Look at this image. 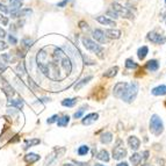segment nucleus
Here are the masks:
<instances>
[{"label":"nucleus","mask_w":166,"mask_h":166,"mask_svg":"<svg viewBox=\"0 0 166 166\" xmlns=\"http://www.w3.org/2000/svg\"><path fill=\"white\" fill-rule=\"evenodd\" d=\"M1 59L4 61V63H12V62H14V58H13L12 55H9V53H4V55L1 56Z\"/></svg>","instance_id":"obj_37"},{"label":"nucleus","mask_w":166,"mask_h":166,"mask_svg":"<svg viewBox=\"0 0 166 166\" xmlns=\"http://www.w3.org/2000/svg\"><path fill=\"white\" fill-rule=\"evenodd\" d=\"M116 166H129V165H128V163L123 162V163H118V164Z\"/></svg>","instance_id":"obj_54"},{"label":"nucleus","mask_w":166,"mask_h":166,"mask_svg":"<svg viewBox=\"0 0 166 166\" xmlns=\"http://www.w3.org/2000/svg\"><path fill=\"white\" fill-rule=\"evenodd\" d=\"M9 6L12 11H18L22 7V0H9Z\"/></svg>","instance_id":"obj_31"},{"label":"nucleus","mask_w":166,"mask_h":166,"mask_svg":"<svg viewBox=\"0 0 166 166\" xmlns=\"http://www.w3.org/2000/svg\"><path fill=\"white\" fill-rule=\"evenodd\" d=\"M97 158L99 159V160L108 163L109 162V153H108V151L107 150H101V151H99V153L97 154Z\"/></svg>","instance_id":"obj_26"},{"label":"nucleus","mask_w":166,"mask_h":166,"mask_svg":"<svg viewBox=\"0 0 166 166\" xmlns=\"http://www.w3.org/2000/svg\"><path fill=\"white\" fill-rule=\"evenodd\" d=\"M1 85H3V91H4L5 94H6L8 98L14 97V95H15V91H14V88H13L12 85H11L5 78H1Z\"/></svg>","instance_id":"obj_12"},{"label":"nucleus","mask_w":166,"mask_h":166,"mask_svg":"<svg viewBox=\"0 0 166 166\" xmlns=\"http://www.w3.org/2000/svg\"><path fill=\"white\" fill-rule=\"evenodd\" d=\"M28 85L30 86V87H32L33 89H38V86H37L36 84L34 83V80H33V79H32L30 77H28Z\"/></svg>","instance_id":"obj_39"},{"label":"nucleus","mask_w":166,"mask_h":166,"mask_svg":"<svg viewBox=\"0 0 166 166\" xmlns=\"http://www.w3.org/2000/svg\"><path fill=\"white\" fill-rule=\"evenodd\" d=\"M7 70V65H6V63H4V62H0V73L5 72Z\"/></svg>","instance_id":"obj_43"},{"label":"nucleus","mask_w":166,"mask_h":166,"mask_svg":"<svg viewBox=\"0 0 166 166\" xmlns=\"http://www.w3.org/2000/svg\"><path fill=\"white\" fill-rule=\"evenodd\" d=\"M40 143H41L40 138H33V139H27V141H26V145L23 146V149H24V150H27V149H29V148L37 145V144H40Z\"/></svg>","instance_id":"obj_29"},{"label":"nucleus","mask_w":166,"mask_h":166,"mask_svg":"<svg viewBox=\"0 0 166 166\" xmlns=\"http://www.w3.org/2000/svg\"><path fill=\"white\" fill-rule=\"evenodd\" d=\"M7 47L8 45L5 43L4 41H0V51H1V50H5V49H7Z\"/></svg>","instance_id":"obj_47"},{"label":"nucleus","mask_w":166,"mask_h":166,"mask_svg":"<svg viewBox=\"0 0 166 166\" xmlns=\"http://www.w3.org/2000/svg\"><path fill=\"white\" fill-rule=\"evenodd\" d=\"M16 73L20 76V77H23L24 74H27V70H26V64L24 62H20L18 66H16Z\"/></svg>","instance_id":"obj_27"},{"label":"nucleus","mask_w":166,"mask_h":166,"mask_svg":"<svg viewBox=\"0 0 166 166\" xmlns=\"http://www.w3.org/2000/svg\"><path fill=\"white\" fill-rule=\"evenodd\" d=\"M127 156V150L123 148V143H122L121 139H118L116 142V145L114 146L113 149V158L116 159V160H120V159H123Z\"/></svg>","instance_id":"obj_7"},{"label":"nucleus","mask_w":166,"mask_h":166,"mask_svg":"<svg viewBox=\"0 0 166 166\" xmlns=\"http://www.w3.org/2000/svg\"><path fill=\"white\" fill-rule=\"evenodd\" d=\"M112 141H113V134L109 133V131H106L100 136V142L102 144H109Z\"/></svg>","instance_id":"obj_23"},{"label":"nucleus","mask_w":166,"mask_h":166,"mask_svg":"<svg viewBox=\"0 0 166 166\" xmlns=\"http://www.w3.org/2000/svg\"><path fill=\"white\" fill-rule=\"evenodd\" d=\"M63 49H64L65 51H66V55H68V57H69L70 59H71V62H74V63H77V62H80L81 59V53H79V50H78L74 45L72 44V43H70V42H68L66 44H64V47H63Z\"/></svg>","instance_id":"obj_6"},{"label":"nucleus","mask_w":166,"mask_h":166,"mask_svg":"<svg viewBox=\"0 0 166 166\" xmlns=\"http://www.w3.org/2000/svg\"><path fill=\"white\" fill-rule=\"evenodd\" d=\"M149 158V151H144L142 154V160H146Z\"/></svg>","instance_id":"obj_49"},{"label":"nucleus","mask_w":166,"mask_h":166,"mask_svg":"<svg viewBox=\"0 0 166 166\" xmlns=\"http://www.w3.org/2000/svg\"><path fill=\"white\" fill-rule=\"evenodd\" d=\"M151 93L156 95V97H159V95H166V85H159L157 87L152 88Z\"/></svg>","instance_id":"obj_20"},{"label":"nucleus","mask_w":166,"mask_h":166,"mask_svg":"<svg viewBox=\"0 0 166 166\" xmlns=\"http://www.w3.org/2000/svg\"><path fill=\"white\" fill-rule=\"evenodd\" d=\"M0 20H1V22H3L4 26H6V24L8 23V19L7 18H5L4 15H0Z\"/></svg>","instance_id":"obj_48"},{"label":"nucleus","mask_w":166,"mask_h":166,"mask_svg":"<svg viewBox=\"0 0 166 166\" xmlns=\"http://www.w3.org/2000/svg\"><path fill=\"white\" fill-rule=\"evenodd\" d=\"M94 166H105V165H101V164H94Z\"/></svg>","instance_id":"obj_56"},{"label":"nucleus","mask_w":166,"mask_h":166,"mask_svg":"<svg viewBox=\"0 0 166 166\" xmlns=\"http://www.w3.org/2000/svg\"><path fill=\"white\" fill-rule=\"evenodd\" d=\"M130 162H131V164L135 166H138L139 164H141V162H142V154L141 153H134L131 157H130Z\"/></svg>","instance_id":"obj_30"},{"label":"nucleus","mask_w":166,"mask_h":166,"mask_svg":"<svg viewBox=\"0 0 166 166\" xmlns=\"http://www.w3.org/2000/svg\"><path fill=\"white\" fill-rule=\"evenodd\" d=\"M98 118H99V114L98 113H91L88 115H86L85 118H83V124L84 126H89V124H92L94 123L95 121H98Z\"/></svg>","instance_id":"obj_14"},{"label":"nucleus","mask_w":166,"mask_h":166,"mask_svg":"<svg viewBox=\"0 0 166 166\" xmlns=\"http://www.w3.org/2000/svg\"><path fill=\"white\" fill-rule=\"evenodd\" d=\"M69 122H70V116L64 115V116H62V118H58L57 124H58V127H66L69 124Z\"/></svg>","instance_id":"obj_33"},{"label":"nucleus","mask_w":166,"mask_h":166,"mask_svg":"<svg viewBox=\"0 0 166 166\" xmlns=\"http://www.w3.org/2000/svg\"><path fill=\"white\" fill-rule=\"evenodd\" d=\"M105 35L109 38H113V40H118L121 37V30L118 29H107L105 32Z\"/></svg>","instance_id":"obj_18"},{"label":"nucleus","mask_w":166,"mask_h":166,"mask_svg":"<svg viewBox=\"0 0 166 166\" xmlns=\"http://www.w3.org/2000/svg\"><path fill=\"white\" fill-rule=\"evenodd\" d=\"M18 113V109H14V108H12V109H11V108H8V114H9V115H15V114Z\"/></svg>","instance_id":"obj_50"},{"label":"nucleus","mask_w":166,"mask_h":166,"mask_svg":"<svg viewBox=\"0 0 166 166\" xmlns=\"http://www.w3.org/2000/svg\"><path fill=\"white\" fill-rule=\"evenodd\" d=\"M165 107H166V101H165Z\"/></svg>","instance_id":"obj_58"},{"label":"nucleus","mask_w":166,"mask_h":166,"mask_svg":"<svg viewBox=\"0 0 166 166\" xmlns=\"http://www.w3.org/2000/svg\"><path fill=\"white\" fill-rule=\"evenodd\" d=\"M126 68L127 69H130V70H133V69H137L138 68V64L137 63H135L131 58H128V59H126Z\"/></svg>","instance_id":"obj_34"},{"label":"nucleus","mask_w":166,"mask_h":166,"mask_svg":"<svg viewBox=\"0 0 166 166\" xmlns=\"http://www.w3.org/2000/svg\"><path fill=\"white\" fill-rule=\"evenodd\" d=\"M149 129L154 136H160L164 131V123H163L162 118H159L157 114H153L150 118V123H149Z\"/></svg>","instance_id":"obj_2"},{"label":"nucleus","mask_w":166,"mask_h":166,"mask_svg":"<svg viewBox=\"0 0 166 166\" xmlns=\"http://www.w3.org/2000/svg\"><path fill=\"white\" fill-rule=\"evenodd\" d=\"M86 108H87V105L83 106L81 108H79V110H78V112H76V113L73 114V118H80L81 116H83V114H84V112H85Z\"/></svg>","instance_id":"obj_36"},{"label":"nucleus","mask_w":166,"mask_h":166,"mask_svg":"<svg viewBox=\"0 0 166 166\" xmlns=\"http://www.w3.org/2000/svg\"><path fill=\"white\" fill-rule=\"evenodd\" d=\"M34 43H35V41L33 40V38H30V37H24V38L21 40V45H22L26 50H28V49L32 48L33 45H34Z\"/></svg>","instance_id":"obj_24"},{"label":"nucleus","mask_w":166,"mask_h":166,"mask_svg":"<svg viewBox=\"0 0 166 166\" xmlns=\"http://www.w3.org/2000/svg\"><path fill=\"white\" fill-rule=\"evenodd\" d=\"M148 40L151 41L154 44H164L166 42V36L157 32H150L148 34Z\"/></svg>","instance_id":"obj_9"},{"label":"nucleus","mask_w":166,"mask_h":166,"mask_svg":"<svg viewBox=\"0 0 166 166\" xmlns=\"http://www.w3.org/2000/svg\"><path fill=\"white\" fill-rule=\"evenodd\" d=\"M77 102H78L77 98H72V99H64V100L62 101V106H64V107H73V106L76 105Z\"/></svg>","instance_id":"obj_32"},{"label":"nucleus","mask_w":166,"mask_h":166,"mask_svg":"<svg viewBox=\"0 0 166 166\" xmlns=\"http://www.w3.org/2000/svg\"><path fill=\"white\" fill-rule=\"evenodd\" d=\"M9 14L13 19H16V18L30 16L33 14V11L30 8H23V9H18V11H9Z\"/></svg>","instance_id":"obj_11"},{"label":"nucleus","mask_w":166,"mask_h":166,"mask_svg":"<svg viewBox=\"0 0 166 166\" xmlns=\"http://www.w3.org/2000/svg\"><path fill=\"white\" fill-rule=\"evenodd\" d=\"M68 3H69V0H62L61 3H58V4H57V7H65Z\"/></svg>","instance_id":"obj_45"},{"label":"nucleus","mask_w":166,"mask_h":166,"mask_svg":"<svg viewBox=\"0 0 166 166\" xmlns=\"http://www.w3.org/2000/svg\"><path fill=\"white\" fill-rule=\"evenodd\" d=\"M7 105L11 107L12 106L13 108H16L18 110H20L23 108V106H24V101L21 99V98H19V99H16V100H8L7 102Z\"/></svg>","instance_id":"obj_17"},{"label":"nucleus","mask_w":166,"mask_h":166,"mask_svg":"<svg viewBox=\"0 0 166 166\" xmlns=\"http://www.w3.org/2000/svg\"><path fill=\"white\" fill-rule=\"evenodd\" d=\"M8 42L12 45H15V44H18V38H16L14 35H8Z\"/></svg>","instance_id":"obj_38"},{"label":"nucleus","mask_w":166,"mask_h":166,"mask_svg":"<svg viewBox=\"0 0 166 166\" xmlns=\"http://www.w3.org/2000/svg\"><path fill=\"white\" fill-rule=\"evenodd\" d=\"M92 79H93V77H92V76H87V77L83 78L81 80H79L77 84L74 85V91H79V89H81L83 87H84V86L86 85V84H88V83L92 80Z\"/></svg>","instance_id":"obj_19"},{"label":"nucleus","mask_w":166,"mask_h":166,"mask_svg":"<svg viewBox=\"0 0 166 166\" xmlns=\"http://www.w3.org/2000/svg\"><path fill=\"white\" fill-rule=\"evenodd\" d=\"M0 11L4 13V14H7V13H9V9H8V8L6 7L4 4H1V3H0Z\"/></svg>","instance_id":"obj_42"},{"label":"nucleus","mask_w":166,"mask_h":166,"mask_svg":"<svg viewBox=\"0 0 166 166\" xmlns=\"http://www.w3.org/2000/svg\"><path fill=\"white\" fill-rule=\"evenodd\" d=\"M38 100H40V99H38ZM40 101L41 102H48V101H50V99H49V98H43V99H41Z\"/></svg>","instance_id":"obj_52"},{"label":"nucleus","mask_w":166,"mask_h":166,"mask_svg":"<svg viewBox=\"0 0 166 166\" xmlns=\"http://www.w3.org/2000/svg\"><path fill=\"white\" fill-rule=\"evenodd\" d=\"M127 87H128V83H118L115 87H114V91H113V94L115 98H118V99H121L122 95L124 94L126 92Z\"/></svg>","instance_id":"obj_10"},{"label":"nucleus","mask_w":166,"mask_h":166,"mask_svg":"<svg viewBox=\"0 0 166 166\" xmlns=\"http://www.w3.org/2000/svg\"><path fill=\"white\" fill-rule=\"evenodd\" d=\"M97 21L99 22V23L105 24V26H112V27L116 26V23H115V21H114V20H110V19L106 18V16H102V15L101 16H98Z\"/></svg>","instance_id":"obj_22"},{"label":"nucleus","mask_w":166,"mask_h":166,"mask_svg":"<svg viewBox=\"0 0 166 166\" xmlns=\"http://www.w3.org/2000/svg\"><path fill=\"white\" fill-rule=\"evenodd\" d=\"M128 144H129L130 149L133 151H137L139 145H141V141H139L136 136H130V137L128 138Z\"/></svg>","instance_id":"obj_15"},{"label":"nucleus","mask_w":166,"mask_h":166,"mask_svg":"<svg viewBox=\"0 0 166 166\" xmlns=\"http://www.w3.org/2000/svg\"><path fill=\"white\" fill-rule=\"evenodd\" d=\"M110 7H112V11H114L118 14V18H124V19H129V20L134 19V13L127 7H123L122 5L118 4V3H113L110 5Z\"/></svg>","instance_id":"obj_5"},{"label":"nucleus","mask_w":166,"mask_h":166,"mask_svg":"<svg viewBox=\"0 0 166 166\" xmlns=\"http://www.w3.org/2000/svg\"><path fill=\"white\" fill-rule=\"evenodd\" d=\"M81 42H83L84 47H85L87 50L92 51V53H95V55L99 56L100 58H103V50H102L101 47L99 44H97L94 41H92L91 38H88V37H83Z\"/></svg>","instance_id":"obj_4"},{"label":"nucleus","mask_w":166,"mask_h":166,"mask_svg":"<svg viewBox=\"0 0 166 166\" xmlns=\"http://www.w3.org/2000/svg\"><path fill=\"white\" fill-rule=\"evenodd\" d=\"M76 163V165H79V166H88V164H85V163H80V162H74Z\"/></svg>","instance_id":"obj_51"},{"label":"nucleus","mask_w":166,"mask_h":166,"mask_svg":"<svg viewBox=\"0 0 166 166\" xmlns=\"http://www.w3.org/2000/svg\"><path fill=\"white\" fill-rule=\"evenodd\" d=\"M165 4H166V0H165Z\"/></svg>","instance_id":"obj_59"},{"label":"nucleus","mask_w":166,"mask_h":166,"mask_svg":"<svg viewBox=\"0 0 166 166\" xmlns=\"http://www.w3.org/2000/svg\"><path fill=\"white\" fill-rule=\"evenodd\" d=\"M65 152V149L64 148H56V149H53V151L51 152V153L49 154L48 157H47V159H45L44 162V166H51L53 164V163L56 162L57 159L61 157L62 154Z\"/></svg>","instance_id":"obj_8"},{"label":"nucleus","mask_w":166,"mask_h":166,"mask_svg":"<svg viewBox=\"0 0 166 166\" xmlns=\"http://www.w3.org/2000/svg\"><path fill=\"white\" fill-rule=\"evenodd\" d=\"M38 70L53 81H62L72 71V62L62 48L47 45L37 53Z\"/></svg>","instance_id":"obj_1"},{"label":"nucleus","mask_w":166,"mask_h":166,"mask_svg":"<svg viewBox=\"0 0 166 166\" xmlns=\"http://www.w3.org/2000/svg\"><path fill=\"white\" fill-rule=\"evenodd\" d=\"M57 120H58V115H53L51 118H49L48 120H47V123H48V124H53V122H57Z\"/></svg>","instance_id":"obj_40"},{"label":"nucleus","mask_w":166,"mask_h":166,"mask_svg":"<svg viewBox=\"0 0 166 166\" xmlns=\"http://www.w3.org/2000/svg\"><path fill=\"white\" fill-rule=\"evenodd\" d=\"M41 158V156H38L37 153H34V152H30V153H27L26 156H24L23 160L27 164H29V165H32V164H34V163L38 162Z\"/></svg>","instance_id":"obj_16"},{"label":"nucleus","mask_w":166,"mask_h":166,"mask_svg":"<svg viewBox=\"0 0 166 166\" xmlns=\"http://www.w3.org/2000/svg\"><path fill=\"white\" fill-rule=\"evenodd\" d=\"M79 27H80L81 29H88V24L86 23L85 21H80V22H79Z\"/></svg>","instance_id":"obj_44"},{"label":"nucleus","mask_w":166,"mask_h":166,"mask_svg":"<svg viewBox=\"0 0 166 166\" xmlns=\"http://www.w3.org/2000/svg\"><path fill=\"white\" fill-rule=\"evenodd\" d=\"M118 72V66H113L110 68L109 70H107L105 73H103V77L106 78H114Z\"/></svg>","instance_id":"obj_25"},{"label":"nucleus","mask_w":166,"mask_h":166,"mask_svg":"<svg viewBox=\"0 0 166 166\" xmlns=\"http://www.w3.org/2000/svg\"><path fill=\"white\" fill-rule=\"evenodd\" d=\"M137 93H138V84L136 81H133V83L128 84V87H127L124 94L122 95L121 100H123L127 103H131L136 99Z\"/></svg>","instance_id":"obj_3"},{"label":"nucleus","mask_w":166,"mask_h":166,"mask_svg":"<svg viewBox=\"0 0 166 166\" xmlns=\"http://www.w3.org/2000/svg\"><path fill=\"white\" fill-rule=\"evenodd\" d=\"M63 166H76V165H73V164H70V163H65Z\"/></svg>","instance_id":"obj_55"},{"label":"nucleus","mask_w":166,"mask_h":166,"mask_svg":"<svg viewBox=\"0 0 166 166\" xmlns=\"http://www.w3.org/2000/svg\"><path fill=\"white\" fill-rule=\"evenodd\" d=\"M145 69L149 71H157L159 69V63L157 59H150L145 64Z\"/></svg>","instance_id":"obj_21"},{"label":"nucleus","mask_w":166,"mask_h":166,"mask_svg":"<svg viewBox=\"0 0 166 166\" xmlns=\"http://www.w3.org/2000/svg\"><path fill=\"white\" fill-rule=\"evenodd\" d=\"M6 36H7V33H6V30L0 27V37H1V38H4V37H6Z\"/></svg>","instance_id":"obj_46"},{"label":"nucleus","mask_w":166,"mask_h":166,"mask_svg":"<svg viewBox=\"0 0 166 166\" xmlns=\"http://www.w3.org/2000/svg\"><path fill=\"white\" fill-rule=\"evenodd\" d=\"M93 38L95 41H98L99 43H101V44H105L108 42V38L107 36L105 35V32H102L101 29H95L93 32Z\"/></svg>","instance_id":"obj_13"},{"label":"nucleus","mask_w":166,"mask_h":166,"mask_svg":"<svg viewBox=\"0 0 166 166\" xmlns=\"http://www.w3.org/2000/svg\"><path fill=\"white\" fill-rule=\"evenodd\" d=\"M144 166H151V165H148V164H145V165H144Z\"/></svg>","instance_id":"obj_57"},{"label":"nucleus","mask_w":166,"mask_h":166,"mask_svg":"<svg viewBox=\"0 0 166 166\" xmlns=\"http://www.w3.org/2000/svg\"><path fill=\"white\" fill-rule=\"evenodd\" d=\"M148 53H149V48L145 47V45H144V47H141V48L137 50V56L141 61H143V59L145 58Z\"/></svg>","instance_id":"obj_28"},{"label":"nucleus","mask_w":166,"mask_h":166,"mask_svg":"<svg viewBox=\"0 0 166 166\" xmlns=\"http://www.w3.org/2000/svg\"><path fill=\"white\" fill-rule=\"evenodd\" d=\"M157 162H158L159 163V164H162V165H160V166H165V162H164V160H163V159H157Z\"/></svg>","instance_id":"obj_53"},{"label":"nucleus","mask_w":166,"mask_h":166,"mask_svg":"<svg viewBox=\"0 0 166 166\" xmlns=\"http://www.w3.org/2000/svg\"><path fill=\"white\" fill-rule=\"evenodd\" d=\"M88 151H89V148L87 145H80L78 148L77 152L79 156H86V154L88 153Z\"/></svg>","instance_id":"obj_35"},{"label":"nucleus","mask_w":166,"mask_h":166,"mask_svg":"<svg viewBox=\"0 0 166 166\" xmlns=\"http://www.w3.org/2000/svg\"><path fill=\"white\" fill-rule=\"evenodd\" d=\"M107 15L109 16V18H112V19H118V15L114 12V11H108V12H107Z\"/></svg>","instance_id":"obj_41"}]
</instances>
